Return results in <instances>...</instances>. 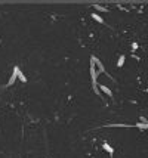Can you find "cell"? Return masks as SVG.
Listing matches in <instances>:
<instances>
[{"mask_svg": "<svg viewBox=\"0 0 148 158\" xmlns=\"http://www.w3.org/2000/svg\"><path fill=\"white\" fill-rule=\"evenodd\" d=\"M93 9L98 10V12H107V10H108L107 8H104V6H101V5H93Z\"/></svg>", "mask_w": 148, "mask_h": 158, "instance_id": "cell-7", "label": "cell"}, {"mask_svg": "<svg viewBox=\"0 0 148 158\" xmlns=\"http://www.w3.org/2000/svg\"><path fill=\"white\" fill-rule=\"evenodd\" d=\"M18 71H19V67H14V70H12V75L9 77L8 86H12V84L16 81V78H18Z\"/></svg>", "mask_w": 148, "mask_h": 158, "instance_id": "cell-2", "label": "cell"}, {"mask_svg": "<svg viewBox=\"0 0 148 158\" xmlns=\"http://www.w3.org/2000/svg\"><path fill=\"white\" fill-rule=\"evenodd\" d=\"M90 58H92V59H93V62H95V67H96V71H98V73H102V74H105L107 71H105V68H104V64H102V62H101L99 59H98V58H96L95 55H92Z\"/></svg>", "mask_w": 148, "mask_h": 158, "instance_id": "cell-1", "label": "cell"}, {"mask_svg": "<svg viewBox=\"0 0 148 158\" xmlns=\"http://www.w3.org/2000/svg\"><path fill=\"white\" fill-rule=\"evenodd\" d=\"M102 148H104V149H105V151H107V152H108L110 155H113V152H114V149H113V148H111V146H110V145H108V143H104V145H102Z\"/></svg>", "mask_w": 148, "mask_h": 158, "instance_id": "cell-5", "label": "cell"}, {"mask_svg": "<svg viewBox=\"0 0 148 158\" xmlns=\"http://www.w3.org/2000/svg\"><path fill=\"white\" fill-rule=\"evenodd\" d=\"M92 19H95L96 22H99V24H104V19H102L99 15H98V14H95V12L92 14Z\"/></svg>", "mask_w": 148, "mask_h": 158, "instance_id": "cell-4", "label": "cell"}, {"mask_svg": "<svg viewBox=\"0 0 148 158\" xmlns=\"http://www.w3.org/2000/svg\"><path fill=\"white\" fill-rule=\"evenodd\" d=\"M98 87H99V90L101 92H104V93H107V96H113V93H111V90H110V87H107L105 84H101V86H98Z\"/></svg>", "mask_w": 148, "mask_h": 158, "instance_id": "cell-3", "label": "cell"}, {"mask_svg": "<svg viewBox=\"0 0 148 158\" xmlns=\"http://www.w3.org/2000/svg\"><path fill=\"white\" fill-rule=\"evenodd\" d=\"M18 78H19V80H21L22 83H27V77H25V75H24V73H22L21 70L18 71Z\"/></svg>", "mask_w": 148, "mask_h": 158, "instance_id": "cell-6", "label": "cell"}, {"mask_svg": "<svg viewBox=\"0 0 148 158\" xmlns=\"http://www.w3.org/2000/svg\"><path fill=\"white\" fill-rule=\"evenodd\" d=\"M125 56H120L119 58V61H117V67H123V65H125Z\"/></svg>", "mask_w": 148, "mask_h": 158, "instance_id": "cell-8", "label": "cell"}]
</instances>
